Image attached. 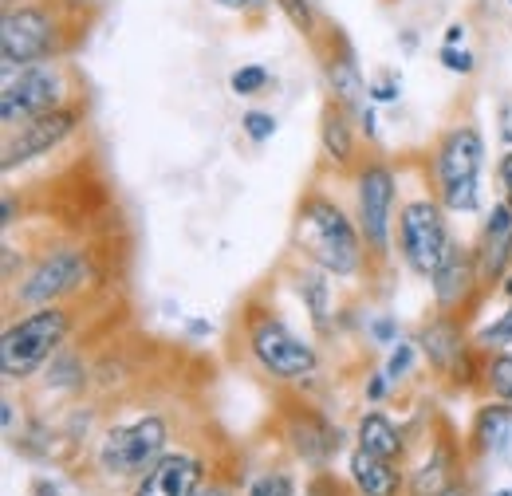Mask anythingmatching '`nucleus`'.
I'll use <instances>...</instances> for the list:
<instances>
[{"mask_svg":"<svg viewBox=\"0 0 512 496\" xmlns=\"http://www.w3.org/2000/svg\"><path fill=\"white\" fill-rule=\"evenodd\" d=\"M296 237H300V245L312 252V260L323 264L327 272H335V276H351L359 268V233L323 197H312L304 205Z\"/></svg>","mask_w":512,"mask_h":496,"instance_id":"f257e3e1","label":"nucleus"},{"mask_svg":"<svg viewBox=\"0 0 512 496\" xmlns=\"http://www.w3.org/2000/svg\"><path fill=\"white\" fill-rule=\"evenodd\" d=\"M64 331H67V315L56 308L32 311L16 327H8L4 331V343H0V371H4V378H24V374L36 371L60 347Z\"/></svg>","mask_w":512,"mask_h":496,"instance_id":"f03ea898","label":"nucleus"},{"mask_svg":"<svg viewBox=\"0 0 512 496\" xmlns=\"http://www.w3.org/2000/svg\"><path fill=\"white\" fill-rule=\"evenodd\" d=\"M166 445V422L162 418H142L134 426H119L103 437L99 445V465L111 477H138L158 465Z\"/></svg>","mask_w":512,"mask_h":496,"instance_id":"7ed1b4c3","label":"nucleus"},{"mask_svg":"<svg viewBox=\"0 0 512 496\" xmlns=\"http://www.w3.org/2000/svg\"><path fill=\"white\" fill-rule=\"evenodd\" d=\"M481 138L477 130H453L438 154V178H442V201L457 213L477 209V174H481Z\"/></svg>","mask_w":512,"mask_h":496,"instance_id":"20e7f679","label":"nucleus"},{"mask_svg":"<svg viewBox=\"0 0 512 496\" xmlns=\"http://www.w3.org/2000/svg\"><path fill=\"white\" fill-rule=\"evenodd\" d=\"M60 103V75L52 63H32L20 67L16 79H4V95H0V119L4 126L32 123L48 111H56Z\"/></svg>","mask_w":512,"mask_h":496,"instance_id":"39448f33","label":"nucleus"},{"mask_svg":"<svg viewBox=\"0 0 512 496\" xmlns=\"http://www.w3.org/2000/svg\"><path fill=\"white\" fill-rule=\"evenodd\" d=\"M402 252L410 260V268L422 276H434L446 264L453 245L446 237L442 209L434 201H414L402 209Z\"/></svg>","mask_w":512,"mask_h":496,"instance_id":"423d86ee","label":"nucleus"},{"mask_svg":"<svg viewBox=\"0 0 512 496\" xmlns=\"http://www.w3.org/2000/svg\"><path fill=\"white\" fill-rule=\"evenodd\" d=\"M56 44V24L40 8H12L0 24V56H4V75L12 79L16 67L40 63Z\"/></svg>","mask_w":512,"mask_h":496,"instance_id":"0eeeda50","label":"nucleus"},{"mask_svg":"<svg viewBox=\"0 0 512 496\" xmlns=\"http://www.w3.org/2000/svg\"><path fill=\"white\" fill-rule=\"evenodd\" d=\"M253 351L256 359L280 378H304L316 371V351L308 343H300L276 319H253Z\"/></svg>","mask_w":512,"mask_h":496,"instance_id":"6e6552de","label":"nucleus"},{"mask_svg":"<svg viewBox=\"0 0 512 496\" xmlns=\"http://www.w3.org/2000/svg\"><path fill=\"white\" fill-rule=\"evenodd\" d=\"M83 276H87V260H83L79 252H71V248L52 252V256L20 284V304H48V300L71 292Z\"/></svg>","mask_w":512,"mask_h":496,"instance_id":"1a4fd4ad","label":"nucleus"},{"mask_svg":"<svg viewBox=\"0 0 512 496\" xmlns=\"http://www.w3.org/2000/svg\"><path fill=\"white\" fill-rule=\"evenodd\" d=\"M390 205H394V178L383 166H371L359 178V221H363V237L367 245L386 248V229H390Z\"/></svg>","mask_w":512,"mask_h":496,"instance_id":"9d476101","label":"nucleus"},{"mask_svg":"<svg viewBox=\"0 0 512 496\" xmlns=\"http://www.w3.org/2000/svg\"><path fill=\"white\" fill-rule=\"evenodd\" d=\"M75 126V115L71 111H48L32 123H24V130L4 146V170H12L16 162H32L40 154H48L52 146H60Z\"/></svg>","mask_w":512,"mask_h":496,"instance_id":"9b49d317","label":"nucleus"},{"mask_svg":"<svg viewBox=\"0 0 512 496\" xmlns=\"http://www.w3.org/2000/svg\"><path fill=\"white\" fill-rule=\"evenodd\" d=\"M197 481H201V465L186 453H174V457H162L142 477L134 496H197Z\"/></svg>","mask_w":512,"mask_h":496,"instance_id":"f8f14e48","label":"nucleus"},{"mask_svg":"<svg viewBox=\"0 0 512 496\" xmlns=\"http://www.w3.org/2000/svg\"><path fill=\"white\" fill-rule=\"evenodd\" d=\"M512 256V205H497L489 225H485V237H481V256H477V272L481 280H493L505 272Z\"/></svg>","mask_w":512,"mask_h":496,"instance_id":"ddd939ff","label":"nucleus"},{"mask_svg":"<svg viewBox=\"0 0 512 496\" xmlns=\"http://www.w3.org/2000/svg\"><path fill=\"white\" fill-rule=\"evenodd\" d=\"M351 477L367 496H394V489H398V473L390 469V461L367 453V449H359L351 457Z\"/></svg>","mask_w":512,"mask_h":496,"instance_id":"4468645a","label":"nucleus"},{"mask_svg":"<svg viewBox=\"0 0 512 496\" xmlns=\"http://www.w3.org/2000/svg\"><path fill=\"white\" fill-rule=\"evenodd\" d=\"M469 280H473L469 260L453 248V252L446 256V264L434 272V296H438V304H442V308H453V304L469 292Z\"/></svg>","mask_w":512,"mask_h":496,"instance_id":"2eb2a0df","label":"nucleus"},{"mask_svg":"<svg viewBox=\"0 0 512 496\" xmlns=\"http://www.w3.org/2000/svg\"><path fill=\"white\" fill-rule=\"evenodd\" d=\"M359 449H367V453L390 461V457L402 453V437H398V430L386 422L383 414H367V418L359 422Z\"/></svg>","mask_w":512,"mask_h":496,"instance_id":"dca6fc26","label":"nucleus"},{"mask_svg":"<svg viewBox=\"0 0 512 496\" xmlns=\"http://www.w3.org/2000/svg\"><path fill=\"white\" fill-rule=\"evenodd\" d=\"M327 79H331V91L339 95V103L343 107H359V111H367L363 107V79H359V71H355V63L351 60H335L327 67Z\"/></svg>","mask_w":512,"mask_h":496,"instance_id":"f3484780","label":"nucleus"},{"mask_svg":"<svg viewBox=\"0 0 512 496\" xmlns=\"http://www.w3.org/2000/svg\"><path fill=\"white\" fill-rule=\"evenodd\" d=\"M512 437V410L505 406H489L481 410V422H477V441L485 449H505Z\"/></svg>","mask_w":512,"mask_h":496,"instance_id":"a211bd4d","label":"nucleus"},{"mask_svg":"<svg viewBox=\"0 0 512 496\" xmlns=\"http://www.w3.org/2000/svg\"><path fill=\"white\" fill-rule=\"evenodd\" d=\"M422 343H426V355H430L438 367H449L453 359H461V335H457L449 323H434Z\"/></svg>","mask_w":512,"mask_h":496,"instance_id":"6ab92c4d","label":"nucleus"},{"mask_svg":"<svg viewBox=\"0 0 512 496\" xmlns=\"http://www.w3.org/2000/svg\"><path fill=\"white\" fill-rule=\"evenodd\" d=\"M323 146L335 162L351 158V134H347V119L339 111H327V119H323Z\"/></svg>","mask_w":512,"mask_h":496,"instance_id":"aec40b11","label":"nucleus"},{"mask_svg":"<svg viewBox=\"0 0 512 496\" xmlns=\"http://www.w3.org/2000/svg\"><path fill=\"white\" fill-rule=\"evenodd\" d=\"M304 296H308V304H312L316 327H327V284H323L320 276H308V280H304Z\"/></svg>","mask_w":512,"mask_h":496,"instance_id":"412c9836","label":"nucleus"},{"mask_svg":"<svg viewBox=\"0 0 512 496\" xmlns=\"http://www.w3.org/2000/svg\"><path fill=\"white\" fill-rule=\"evenodd\" d=\"M264 83H268V71L264 67H241V71H233V91L237 95H256Z\"/></svg>","mask_w":512,"mask_h":496,"instance_id":"4be33fe9","label":"nucleus"},{"mask_svg":"<svg viewBox=\"0 0 512 496\" xmlns=\"http://www.w3.org/2000/svg\"><path fill=\"white\" fill-rule=\"evenodd\" d=\"M442 469H446V457H442V453H434V465H426V469L418 473V481H414V493H418V496L434 493V489L442 485Z\"/></svg>","mask_w":512,"mask_h":496,"instance_id":"5701e85b","label":"nucleus"},{"mask_svg":"<svg viewBox=\"0 0 512 496\" xmlns=\"http://www.w3.org/2000/svg\"><path fill=\"white\" fill-rule=\"evenodd\" d=\"M249 496H292V481L288 477H260L253 489H249Z\"/></svg>","mask_w":512,"mask_h":496,"instance_id":"b1692460","label":"nucleus"},{"mask_svg":"<svg viewBox=\"0 0 512 496\" xmlns=\"http://www.w3.org/2000/svg\"><path fill=\"white\" fill-rule=\"evenodd\" d=\"M245 130H249V138L264 142V138L276 134V119H272V115H260V111H249V115H245Z\"/></svg>","mask_w":512,"mask_h":496,"instance_id":"393cba45","label":"nucleus"},{"mask_svg":"<svg viewBox=\"0 0 512 496\" xmlns=\"http://www.w3.org/2000/svg\"><path fill=\"white\" fill-rule=\"evenodd\" d=\"M276 4L292 16V24H296V28L312 32V8H308V0H276Z\"/></svg>","mask_w":512,"mask_h":496,"instance_id":"a878e982","label":"nucleus"},{"mask_svg":"<svg viewBox=\"0 0 512 496\" xmlns=\"http://www.w3.org/2000/svg\"><path fill=\"white\" fill-rule=\"evenodd\" d=\"M481 343H485V347H509L512 343V311L497 323V327H493V331H485V335H481Z\"/></svg>","mask_w":512,"mask_h":496,"instance_id":"bb28decb","label":"nucleus"},{"mask_svg":"<svg viewBox=\"0 0 512 496\" xmlns=\"http://www.w3.org/2000/svg\"><path fill=\"white\" fill-rule=\"evenodd\" d=\"M442 63H446L449 71H473V56L469 52H457V48H442Z\"/></svg>","mask_w":512,"mask_h":496,"instance_id":"cd10ccee","label":"nucleus"},{"mask_svg":"<svg viewBox=\"0 0 512 496\" xmlns=\"http://www.w3.org/2000/svg\"><path fill=\"white\" fill-rule=\"evenodd\" d=\"M410 359H414V351H410L406 343H398V351L390 355V367H386V378H398V374H406V367H410Z\"/></svg>","mask_w":512,"mask_h":496,"instance_id":"c85d7f7f","label":"nucleus"},{"mask_svg":"<svg viewBox=\"0 0 512 496\" xmlns=\"http://www.w3.org/2000/svg\"><path fill=\"white\" fill-rule=\"evenodd\" d=\"M501 182H505V193H509L512 205V154H505V162H501Z\"/></svg>","mask_w":512,"mask_h":496,"instance_id":"c756f323","label":"nucleus"},{"mask_svg":"<svg viewBox=\"0 0 512 496\" xmlns=\"http://www.w3.org/2000/svg\"><path fill=\"white\" fill-rule=\"evenodd\" d=\"M221 8H256V4H264V0H217Z\"/></svg>","mask_w":512,"mask_h":496,"instance_id":"7c9ffc66","label":"nucleus"},{"mask_svg":"<svg viewBox=\"0 0 512 496\" xmlns=\"http://www.w3.org/2000/svg\"><path fill=\"white\" fill-rule=\"evenodd\" d=\"M461 36H465V28H461V24H449V28H446V44H449V48H453Z\"/></svg>","mask_w":512,"mask_h":496,"instance_id":"2f4dec72","label":"nucleus"},{"mask_svg":"<svg viewBox=\"0 0 512 496\" xmlns=\"http://www.w3.org/2000/svg\"><path fill=\"white\" fill-rule=\"evenodd\" d=\"M375 99H383V103H390V99H394V87H390V83H383V87H375Z\"/></svg>","mask_w":512,"mask_h":496,"instance_id":"473e14b6","label":"nucleus"},{"mask_svg":"<svg viewBox=\"0 0 512 496\" xmlns=\"http://www.w3.org/2000/svg\"><path fill=\"white\" fill-rule=\"evenodd\" d=\"M386 394V382L383 378H375V382H371V398H383Z\"/></svg>","mask_w":512,"mask_h":496,"instance_id":"72a5a7b5","label":"nucleus"},{"mask_svg":"<svg viewBox=\"0 0 512 496\" xmlns=\"http://www.w3.org/2000/svg\"><path fill=\"white\" fill-rule=\"evenodd\" d=\"M12 217H16V205H12V201H4V225H12Z\"/></svg>","mask_w":512,"mask_h":496,"instance_id":"f704fd0d","label":"nucleus"},{"mask_svg":"<svg viewBox=\"0 0 512 496\" xmlns=\"http://www.w3.org/2000/svg\"><path fill=\"white\" fill-rule=\"evenodd\" d=\"M434 496H465L461 489H442V493H434Z\"/></svg>","mask_w":512,"mask_h":496,"instance_id":"c9c22d12","label":"nucleus"},{"mask_svg":"<svg viewBox=\"0 0 512 496\" xmlns=\"http://www.w3.org/2000/svg\"><path fill=\"white\" fill-rule=\"evenodd\" d=\"M197 496H229V493H221V489H209V493H197Z\"/></svg>","mask_w":512,"mask_h":496,"instance_id":"e433bc0d","label":"nucleus"},{"mask_svg":"<svg viewBox=\"0 0 512 496\" xmlns=\"http://www.w3.org/2000/svg\"><path fill=\"white\" fill-rule=\"evenodd\" d=\"M501 496H512V493H501Z\"/></svg>","mask_w":512,"mask_h":496,"instance_id":"4c0bfd02","label":"nucleus"},{"mask_svg":"<svg viewBox=\"0 0 512 496\" xmlns=\"http://www.w3.org/2000/svg\"><path fill=\"white\" fill-rule=\"evenodd\" d=\"M509 292H512V284H509Z\"/></svg>","mask_w":512,"mask_h":496,"instance_id":"58836bf2","label":"nucleus"}]
</instances>
